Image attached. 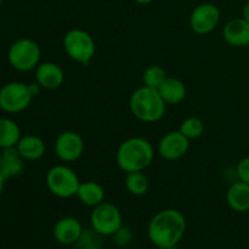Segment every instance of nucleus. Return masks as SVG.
<instances>
[{
	"label": "nucleus",
	"instance_id": "obj_26",
	"mask_svg": "<svg viewBox=\"0 0 249 249\" xmlns=\"http://www.w3.org/2000/svg\"><path fill=\"white\" fill-rule=\"evenodd\" d=\"M236 175L240 181L249 184V157H245L237 163L236 167Z\"/></svg>",
	"mask_w": 249,
	"mask_h": 249
},
{
	"label": "nucleus",
	"instance_id": "obj_9",
	"mask_svg": "<svg viewBox=\"0 0 249 249\" xmlns=\"http://www.w3.org/2000/svg\"><path fill=\"white\" fill-rule=\"evenodd\" d=\"M220 17V10L215 5L204 2L192 10L190 15V28L198 36H207L215 31Z\"/></svg>",
	"mask_w": 249,
	"mask_h": 249
},
{
	"label": "nucleus",
	"instance_id": "obj_2",
	"mask_svg": "<svg viewBox=\"0 0 249 249\" xmlns=\"http://www.w3.org/2000/svg\"><path fill=\"white\" fill-rule=\"evenodd\" d=\"M155 158V148L145 138L133 136L119 145L116 153V162L124 173L143 172Z\"/></svg>",
	"mask_w": 249,
	"mask_h": 249
},
{
	"label": "nucleus",
	"instance_id": "obj_13",
	"mask_svg": "<svg viewBox=\"0 0 249 249\" xmlns=\"http://www.w3.org/2000/svg\"><path fill=\"white\" fill-rule=\"evenodd\" d=\"M36 82L44 90H57L65 83V72L55 62H40L36 68Z\"/></svg>",
	"mask_w": 249,
	"mask_h": 249
},
{
	"label": "nucleus",
	"instance_id": "obj_12",
	"mask_svg": "<svg viewBox=\"0 0 249 249\" xmlns=\"http://www.w3.org/2000/svg\"><path fill=\"white\" fill-rule=\"evenodd\" d=\"M82 223L73 216H65L57 220L53 225V236L55 241L63 246H73L82 236Z\"/></svg>",
	"mask_w": 249,
	"mask_h": 249
},
{
	"label": "nucleus",
	"instance_id": "obj_10",
	"mask_svg": "<svg viewBox=\"0 0 249 249\" xmlns=\"http://www.w3.org/2000/svg\"><path fill=\"white\" fill-rule=\"evenodd\" d=\"M56 157L65 163H72L79 160L85 151V143L80 134L73 130H66L56 138L53 143Z\"/></svg>",
	"mask_w": 249,
	"mask_h": 249
},
{
	"label": "nucleus",
	"instance_id": "obj_31",
	"mask_svg": "<svg viewBox=\"0 0 249 249\" xmlns=\"http://www.w3.org/2000/svg\"><path fill=\"white\" fill-rule=\"evenodd\" d=\"M1 160H2V151L0 148V165H1Z\"/></svg>",
	"mask_w": 249,
	"mask_h": 249
},
{
	"label": "nucleus",
	"instance_id": "obj_19",
	"mask_svg": "<svg viewBox=\"0 0 249 249\" xmlns=\"http://www.w3.org/2000/svg\"><path fill=\"white\" fill-rule=\"evenodd\" d=\"M23 172V158L19 156L16 147L5 148L2 151V160L0 165V174L5 178L17 177Z\"/></svg>",
	"mask_w": 249,
	"mask_h": 249
},
{
	"label": "nucleus",
	"instance_id": "obj_18",
	"mask_svg": "<svg viewBox=\"0 0 249 249\" xmlns=\"http://www.w3.org/2000/svg\"><path fill=\"white\" fill-rule=\"evenodd\" d=\"M105 190L99 182L95 181H84L80 182L78 189L77 197L84 206L95 208L96 206L105 202Z\"/></svg>",
	"mask_w": 249,
	"mask_h": 249
},
{
	"label": "nucleus",
	"instance_id": "obj_24",
	"mask_svg": "<svg viewBox=\"0 0 249 249\" xmlns=\"http://www.w3.org/2000/svg\"><path fill=\"white\" fill-rule=\"evenodd\" d=\"M102 237L104 236L97 233L92 229L84 230L79 240L73 246L75 249H102Z\"/></svg>",
	"mask_w": 249,
	"mask_h": 249
},
{
	"label": "nucleus",
	"instance_id": "obj_28",
	"mask_svg": "<svg viewBox=\"0 0 249 249\" xmlns=\"http://www.w3.org/2000/svg\"><path fill=\"white\" fill-rule=\"evenodd\" d=\"M242 17L249 22V0H247L242 10Z\"/></svg>",
	"mask_w": 249,
	"mask_h": 249
},
{
	"label": "nucleus",
	"instance_id": "obj_15",
	"mask_svg": "<svg viewBox=\"0 0 249 249\" xmlns=\"http://www.w3.org/2000/svg\"><path fill=\"white\" fill-rule=\"evenodd\" d=\"M226 203L237 213L249 212V184L240 180L231 184L226 192Z\"/></svg>",
	"mask_w": 249,
	"mask_h": 249
},
{
	"label": "nucleus",
	"instance_id": "obj_21",
	"mask_svg": "<svg viewBox=\"0 0 249 249\" xmlns=\"http://www.w3.org/2000/svg\"><path fill=\"white\" fill-rule=\"evenodd\" d=\"M124 185L129 194L133 196H143L150 189V180L143 172L126 173Z\"/></svg>",
	"mask_w": 249,
	"mask_h": 249
},
{
	"label": "nucleus",
	"instance_id": "obj_22",
	"mask_svg": "<svg viewBox=\"0 0 249 249\" xmlns=\"http://www.w3.org/2000/svg\"><path fill=\"white\" fill-rule=\"evenodd\" d=\"M168 78L167 71L160 65H151L143 71L142 73V83L145 87L157 89L163 84Z\"/></svg>",
	"mask_w": 249,
	"mask_h": 249
},
{
	"label": "nucleus",
	"instance_id": "obj_8",
	"mask_svg": "<svg viewBox=\"0 0 249 249\" xmlns=\"http://www.w3.org/2000/svg\"><path fill=\"white\" fill-rule=\"evenodd\" d=\"M33 97L28 84L7 83L0 88V108L7 113H18L28 108Z\"/></svg>",
	"mask_w": 249,
	"mask_h": 249
},
{
	"label": "nucleus",
	"instance_id": "obj_23",
	"mask_svg": "<svg viewBox=\"0 0 249 249\" xmlns=\"http://www.w3.org/2000/svg\"><path fill=\"white\" fill-rule=\"evenodd\" d=\"M204 122L198 117H189V118L184 119L180 124L179 130L186 136L189 140H195L203 135L204 133Z\"/></svg>",
	"mask_w": 249,
	"mask_h": 249
},
{
	"label": "nucleus",
	"instance_id": "obj_25",
	"mask_svg": "<svg viewBox=\"0 0 249 249\" xmlns=\"http://www.w3.org/2000/svg\"><path fill=\"white\" fill-rule=\"evenodd\" d=\"M112 241L118 248H126L133 243L134 232L129 226L122 225L113 235L111 236Z\"/></svg>",
	"mask_w": 249,
	"mask_h": 249
},
{
	"label": "nucleus",
	"instance_id": "obj_4",
	"mask_svg": "<svg viewBox=\"0 0 249 249\" xmlns=\"http://www.w3.org/2000/svg\"><path fill=\"white\" fill-rule=\"evenodd\" d=\"M62 46L71 60L84 66L89 65L96 53L94 38L89 32L82 28L70 29L63 36Z\"/></svg>",
	"mask_w": 249,
	"mask_h": 249
},
{
	"label": "nucleus",
	"instance_id": "obj_30",
	"mask_svg": "<svg viewBox=\"0 0 249 249\" xmlns=\"http://www.w3.org/2000/svg\"><path fill=\"white\" fill-rule=\"evenodd\" d=\"M134 1H136L138 4H141V5H146V4H150V2H152L153 0H134Z\"/></svg>",
	"mask_w": 249,
	"mask_h": 249
},
{
	"label": "nucleus",
	"instance_id": "obj_11",
	"mask_svg": "<svg viewBox=\"0 0 249 249\" xmlns=\"http://www.w3.org/2000/svg\"><path fill=\"white\" fill-rule=\"evenodd\" d=\"M190 148V140L180 130L169 131L158 142V155L165 160H178L184 157Z\"/></svg>",
	"mask_w": 249,
	"mask_h": 249
},
{
	"label": "nucleus",
	"instance_id": "obj_7",
	"mask_svg": "<svg viewBox=\"0 0 249 249\" xmlns=\"http://www.w3.org/2000/svg\"><path fill=\"white\" fill-rule=\"evenodd\" d=\"M90 225L92 230L104 237H111L123 225V216L116 204L111 202H102L92 208L90 214Z\"/></svg>",
	"mask_w": 249,
	"mask_h": 249
},
{
	"label": "nucleus",
	"instance_id": "obj_29",
	"mask_svg": "<svg viewBox=\"0 0 249 249\" xmlns=\"http://www.w3.org/2000/svg\"><path fill=\"white\" fill-rule=\"evenodd\" d=\"M4 184H5V178L0 174V194H1L2 190H4Z\"/></svg>",
	"mask_w": 249,
	"mask_h": 249
},
{
	"label": "nucleus",
	"instance_id": "obj_3",
	"mask_svg": "<svg viewBox=\"0 0 249 249\" xmlns=\"http://www.w3.org/2000/svg\"><path fill=\"white\" fill-rule=\"evenodd\" d=\"M129 108L138 121L156 123L164 117L167 104L157 89L142 85L134 90L129 99Z\"/></svg>",
	"mask_w": 249,
	"mask_h": 249
},
{
	"label": "nucleus",
	"instance_id": "obj_35",
	"mask_svg": "<svg viewBox=\"0 0 249 249\" xmlns=\"http://www.w3.org/2000/svg\"><path fill=\"white\" fill-rule=\"evenodd\" d=\"M246 1H247V0H246Z\"/></svg>",
	"mask_w": 249,
	"mask_h": 249
},
{
	"label": "nucleus",
	"instance_id": "obj_5",
	"mask_svg": "<svg viewBox=\"0 0 249 249\" xmlns=\"http://www.w3.org/2000/svg\"><path fill=\"white\" fill-rule=\"evenodd\" d=\"M45 182L53 196L66 199L77 196L82 181L72 168L65 164H57L51 167L46 173Z\"/></svg>",
	"mask_w": 249,
	"mask_h": 249
},
{
	"label": "nucleus",
	"instance_id": "obj_14",
	"mask_svg": "<svg viewBox=\"0 0 249 249\" xmlns=\"http://www.w3.org/2000/svg\"><path fill=\"white\" fill-rule=\"evenodd\" d=\"M223 38L229 45L242 48L249 45V22L243 17H236L225 23Z\"/></svg>",
	"mask_w": 249,
	"mask_h": 249
},
{
	"label": "nucleus",
	"instance_id": "obj_16",
	"mask_svg": "<svg viewBox=\"0 0 249 249\" xmlns=\"http://www.w3.org/2000/svg\"><path fill=\"white\" fill-rule=\"evenodd\" d=\"M16 150L24 160H38L45 155V142L39 136L28 134L21 136L16 145Z\"/></svg>",
	"mask_w": 249,
	"mask_h": 249
},
{
	"label": "nucleus",
	"instance_id": "obj_1",
	"mask_svg": "<svg viewBox=\"0 0 249 249\" xmlns=\"http://www.w3.org/2000/svg\"><path fill=\"white\" fill-rule=\"evenodd\" d=\"M186 218L178 209L167 208L152 216L147 236L156 248L172 249L179 245L186 232Z\"/></svg>",
	"mask_w": 249,
	"mask_h": 249
},
{
	"label": "nucleus",
	"instance_id": "obj_6",
	"mask_svg": "<svg viewBox=\"0 0 249 249\" xmlns=\"http://www.w3.org/2000/svg\"><path fill=\"white\" fill-rule=\"evenodd\" d=\"M7 58H9L10 65L19 72H28V71L36 70L40 63V46L32 39H18L9 49Z\"/></svg>",
	"mask_w": 249,
	"mask_h": 249
},
{
	"label": "nucleus",
	"instance_id": "obj_17",
	"mask_svg": "<svg viewBox=\"0 0 249 249\" xmlns=\"http://www.w3.org/2000/svg\"><path fill=\"white\" fill-rule=\"evenodd\" d=\"M158 92L167 105H179L186 99V85L179 78L168 77L158 88Z\"/></svg>",
	"mask_w": 249,
	"mask_h": 249
},
{
	"label": "nucleus",
	"instance_id": "obj_32",
	"mask_svg": "<svg viewBox=\"0 0 249 249\" xmlns=\"http://www.w3.org/2000/svg\"><path fill=\"white\" fill-rule=\"evenodd\" d=\"M1 2H2V0H0V5H1Z\"/></svg>",
	"mask_w": 249,
	"mask_h": 249
},
{
	"label": "nucleus",
	"instance_id": "obj_33",
	"mask_svg": "<svg viewBox=\"0 0 249 249\" xmlns=\"http://www.w3.org/2000/svg\"><path fill=\"white\" fill-rule=\"evenodd\" d=\"M153 249H160V248H156V247H155V248H153Z\"/></svg>",
	"mask_w": 249,
	"mask_h": 249
},
{
	"label": "nucleus",
	"instance_id": "obj_34",
	"mask_svg": "<svg viewBox=\"0 0 249 249\" xmlns=\"http://www.w3.org/2000/svg\"><path fill=\"white\" fill-rule=\"evenodd\" d=\"M248 249H249V242H248Z\"/></svg>",
	"mask_w": 249,
	"mask_h": 249
},
{
	"label": "nucleus",
	"instance_id": "obj_27",
	"mask_svg": "<svg viewBox=\"0 0 249 249\" xmlns=\"http://www.w3.org/2000/svg\"><path fill=\"white\" fill-rule=\"evenodd\" d=\"M28 87H29V90H31V92L33 96H36V95H38L41 90V87L36 82L32 83V84H28Z\"/></svg>",
	"mask_w": 249,
	"mask_h": 249
},
{
	"label": "nucleus",
	"instance_id": "obj_20",
	"mask_svg": "<svg viewBox=\"0 0 249 249\" xmlns=\"http://www.w3.org/2000/svg\"><path fill=\"white\" fill-rule=\"evenodd\" d=\"M21 129L16 122L9 118H0V148L16 147L21 139Z\"/></svg>",
	"mask_w": 249,
	"mask_h": 249
}]
</instances>
